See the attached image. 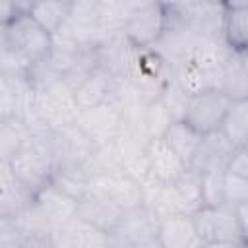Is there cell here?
I'll return each instance as SVG.
<instances>
[{"mask_svg":"<svg viewBox=\"0 0 248 248\" xmlns=\"http://www.w3.org/2000/svg\"><path fill=\"white\" fill-rule=\"evenodd\" d=\"M124 211L114 205L108 198L103 196H95V194H85L79 202H78V215L81 221L93 225L95 229L110 234L116 225L120 223Z\"/></svg>","mask_w":248,"mask_h":248,"instance_id":"4fadbf2b","label":"cell"},{"mask_svg":"<svg viewBox=\"0 0 248 248\" xmlns=\"http://www.w3.org/2000/svg\"><path fill=\"white\" fill-rule=\"evenodd\" d=\"M157 242L161 248H198L200 240L192 215L170 213L157 217Z\"/></svg>","mask_w":248,"mask_h":248,"instance_id":"30bf717a","label":"cell"},{"mask_svg":"<svg viewBox=\"0 0 248 248\" xmlns=\"http://www.w3.org/2000/svg\"><path fill=\"white\" fill-rule=\"evenodd\" d=\"M223 198L225 205H240L248 202V178L225 172L223 176Z\"/></svg>","mask_w":248,"mask_h":248,"instance_id":"83f0119b","label":"cell"},{"mask_svg":"<svg viewBox=\"0 0 248 248\" xmlns=\"http://www.w3.org/2000/svg\"><path fill=\"white\" fill-rule=\"evenodd\" d=\"M221 39L229 50H246L248 2H225L221 16Z\"/></svg>","mask_w":248,"mask_h":248,"instance_id":"5bb4252c","label":"cell"},{"mask_svg":"<svg viewBox=\"0 0 248 248\" xmlns=\"http://www.w3.org/2000/svg\"><path fill=\"white\" fill-rule=\"evenodd\" d=\"M234 217H236V223L240 227V231L244 234H248V219H246V211H248V202L246 203H240V205H234Z\"/></svg>","mask_w":248,"mask_h":248,"instance_id":"1f68e13d","label":"cell"},{"mask_svg":"<svg viewBox=\"0 0 248 248\" xmlns=\"http://www.w3.org/2000/svg\"><path fill=\"white\" fill-rule=\"evenodd\" d=\"M10 170L19 186L31 196L50 184L54 172L52 153V132L50 130H29V136L10 159Z\"/></svg>","mask_w":248,"mask_h":248,"instance_id":"7a4b0ae2","label":"cell"},{"mask_svg":"<svg viewBox=\"0 0 248 248\" xmlns=\"http://www.w3.org/2000/svg\"><path fill=\"white\" fill-rule=\"evenodd\" d=\"M114 83H116V76H114L110 70H107L105 66L97 64V66L74 87V97H76V103H78L79 110L108 101L110 95H112Z\"/></svg>","mask_w":248,"mask_h":248,"instance_id":"7c38bea8","label":"cell"},{"mask_svg":"<svg viewBox=\"0 0 248 248\" xmlns=\"http://www.w3.org/2000/svg\"><path fill=\"white\" fill-rule=\"evenodd\" d=\"M219 134L234 147H246L248 143V99L232 101L221 126Z\"/></svg>","mask_w":248,"mask_h":248,"instance_id":"d6986e66","label":"cell"},{"mask_svg":"<svg viewBox=\"0 0 248 248\" xmlns=\"http://www.w3.org/2000/svg\"><path fill=\"white\" fill-rule=\"evenodd\" d=\"M172 122L174 120H172L169 108L163 105V101L159 97H153L145 103V107H143V132H145L147 141L161 140Z\"/></svg>","mask_w":248,"mask_h":248,"instance_id":"603a6c76","label":"cell"},{"mask_svg":"<svg viewBox=\"0 0 248 248\" xmlns=\"http://www.w3.org/2000/svg\"><path fill=\"white\" fill-rule=\"evenodd\" d=\"M14 180H16V178H14L12 170H10V165L4 163V161H0V190L6 188L8 184H12Z\"/></svg>","mask_w":248,"mask_h":248,"instance_id":"d6a6232c","label":"cell"},{"mask_svg":"<svg viewBox=\"0 0 248 248\" xmlns=\"http://www.w3.org/2000/svg\"><path fill=\"white\" fill-rule=\"evenodd\" d=\"M6 56V27H0V68Z\"/></svg>","mask_w":248,"mask_h":248,"instance_id":"e575fe53","label":"cell"},{"mask_svg":"<svg viewBox=\"0 0 248 248\" xmlns=\"http://www.w3.org/2000/svg\"><path fill=\"white\" fill-rule=\"evenodd\" d=\"M232 153H234V147L219 132L207 134V136H203V140L190 163V169H194L196 172L225 170Z\"/></svg>","mask_w":248,"mask_h":248,"instance_id":"2e32d148","label":"cell"},{"mask_svg":"<svg viewBox=\"0 0 248 248\" xmlns=\"http://www.w3.org/2000/svg\"><path fill=\"white\" fill-rule=\"evenodd\" d=\"M221 89L232 99H248V60L246 50H229L223 66Z\"/></svg>","mask_w":248,"mask_h":248,"instance_id":"e0dca14e","label":"cell"},{"mask_svg":"<svg viewBox=\"0 0 248 248\" xmlns=\"http://www.w3.org/2000/svg\"><path fill=\"white\" fill-rule=\"evenodd\" d=\"M223 176L225 170H205L200 172V194L203 207H221L225 205L223 198Z\"/></svg>","mask_w":248,"mask_h":248,"instance_id":"4316f807","label":"cell"},{"mask_svg":"<svg viewBox=\"0 0 248 248\" xmlns=\"http://www.w3.org/2000/svg\"><path fill=\"white\" fill-rule=\"evenodd\" d=\"M147 155H149V176L159 186L172 184L184 170L186 165L165 145L163 140H153L147 143Z\"/></svg>","mask_w":248,"mask_h":248,"instance_id":"9a60e30c","label":"cell"},{"mask_svg":"<svg viewBox=\"0 0 248 248\" xmlns=\"http://www.w3.org/2000/svg\"><path fill=\"white\" fill-rule=\"evenodd\" d=\"M50 184L64 192L66 196L79 202L87 194L89 174L81 167H56L50 178Z\"/></svg>","mask_w":248,"mask_h":248,"instance_id":"7402d4cb","label":"cell"},{"mask_svg":"<svg viewBox=\"0 0 248 248\" xmlns=\"http://www.w3.org/2000/svg\"><path fill=\"white\" fill-rule=\"evenodd\" d=\"M33 202L41 211L43 219L46 221L48 229L64 225L78 215V202L66 196L64 192H60L58 188H54L52 184H46L45 188H41L33 196Z\"/></svg>","mask_w":248,"mask_h":248,"instance_id":"8fae6325","label":"cell"},{"mask_svg":"<svg viewBox=\"0 0 248 248\" xmlns=\"http://www.w3.org/2000/svg\"><path fill=\"white\" fill-rule=\"evenodd\" d=\"M29 2H4L0 0V27L12 23L21 12H27Z\"/></svg>","mask_w":248,"mask_h":248,"instance_id":"4dcf8cb0","label":"cell"},{"mask_svg":"<svg viewBox=\"0 0 248 248\" xmlns=\"http://www.w3.org/2000/svg\"><path fill=\"white\" fill-rule=\"evenodd\" d=\"M93 141L76 126H64L52 132V153L56 167H81L93 151Z\"/></svg>","mask_w":248,"mask_h":248,"instance_id":"52a82bcc","label":"cell"},{"mask_svg":"<svg viewBox=\"0 0 248 248\" xmlns=\"http://www.w3.org/2000/svg\"><path fill=\"white\" fill-rule=\"evenodd\" d=\"M174 192L178 194L184 211L188 215H194L202 207V194H200V172L186 167V170L172 182Z\"/></svg>","mask_w":248,"mask_h":248,"instance_id":"d4e9b609","label":"cell"},{"mask_svg":"<svg viewBox=\"0 0 248 248\" xmlns=\"http://www.w3.org/2000/svg\"><path fill=\"white\" fill-rule=\"evenodd\" d=\"M27 136H29V128L21 120L12 118L0 122V161L10 163V159L16 155V151L21 147Z\"/></svg>","mask_w":248,"mask_h":248,"instance_id":"484cf974","label":"cell"},{"mask_svg":"<svg viewBox=\"0 0 248 248\" xmlns=\"http://www.w3.org/2000/svg\"><path fill=\"white\" fill-rule=\"evenodd\" d=\"M225 172L236 174V176H244L248 178V149L246 147H238L234 149V153L231 155Z\"/></svg>","mask_w":248,"mask_h":248,"instance_id":"f546056e","label":"cell"},{"mask_svg":"<svg viewBox=\"0 0 248 248\" xmlns=\"http://www.w3.org/2000/svg\"><path fill=\"white\" fill-rule=\"evenodd\" d=\"M50 244L52 248H110V234L74 217L50 229Z\"/></svg>","mask_w":248,"mask_h":248,"instance_id":"9c48e42d","label":"cell"},{"mask_svg":"<svg viewBox=\"0 0 248 248\" xmlns=\"http://www.w3.org/2000/svg\"><path fill=\"white\" fill-rule=\"evenodd\" d=\"M157 234V215L141 205L138 209L126 211L110 232V246H132L153 240Z\"/></svg>","mask_w":248,"mask_h":248,"instance_id":"ba28073f","label":"cell"},{"mask_svg":"<svg viewBox=\"0 0 248 248\" xmlns=\"http://www.w3.org/2000/svg\"><path fill=\"white\" fill-rule=\"evenodd\" d=\"M35 118L39 130L56 132L64 126L76 124L79 107L74 97V89L64 81L56 79L43 89H35Z\"/></svg>","mask_w":248,"mask_h":248,"instance_id":"3957f363","label":"cell"},{"mask_svg":"<svg viewBox=\"0 0 248 248\" xmlns=\"http://www.w3.org/2000/svg\"><path fill=\"white\" fill-rule=\"evenodd\" d=\"M50 48L52 35L27 12H21L6 25V56L0 72L6 76H25L31 66L48 58Z\"/></svg>","mask_w":248,"mask_h":248,"instance_id":"6da1fadb","label":"cell"},{"mask_svg":"<svg viewBox=\"0 0 248 248\" xmlns=\"http://www.w3.org/2000/svg\"><path fill=\"white\" fill-rule=\"evenodd\" d=\"M72 2H29L27 14L50 35H54L68 19Z\"/></svg>","mask_w":248,"mask_h":248,"instance_id":"ffe728a7","label":"cell"},{"mask_svg":"<svg viewBox=\"0 0 248 248\" xmlns=\"http://www.w3.org/2000/svg\"><path fill=\"white\" fill-rule=\"evenodd\" d=\"M167 31V10L163 2H138L122 23L120 35L136 48H153Z\"/></svg>","mask_w":248,"mask_h":248,"instance_id":"277c9868","label":"cell"},{"mask_svg":"<svg viewBox=\"0 0 248 248\" xmlns=\"http://www.w3.org/2000/svg\"><path fill=\"white\" fill-rule=\"evenodd\" d=\"M232 99L223 89H205L188 97L182 118L188 126H192L202 136L219 132V126L231 107Z\"/></svg>","mask_w":248,"mask_h":248,"instance_id":"5b68a950","label":"cell"},{"mask_svg":"<svg viewBox=\"0 0 248 248\" xmlns=\"http://www.w3.org/2000/svg\"><path fill=\"white\" fill-rule=\"evenodd\" d=\"M202 248H246V244H238V242H209V244H202Z\"/></svg>","mask_w":248,"mask_h":248,"instance_id":"836d02e7","label":"cell"},{"mask_svg":"<svg viewBox=\"0 0 248 248\" xmlns=\"http://www.w3.org/2000/svg\"><path fill=\"white\" fill-rule=\"evenodd\" d=\"M76 126L93 141V145L116 141L124 134L120 110L110 101H105L89 108H81L76 118Z\"/></svg>","mask_w":248,"mask_h":248,"instance_id":"8992f818","label":"cell"},{"mask_svg":"<svg viewBox=\"0 0 248 248\" xmlns=\"http://www.w3.org/2000/svg\"><path fill=\"white\" fill-rule=\"evenodd\" d=\"M83 170L89 176L95 174H116L122 170V157L116 147V141L95 145L89 159L83 165Z\"/></svg>","mask_w":248,"mask_h":248,"instance_id":"44dd1931","label":"cell"},{"mask_svg":"<svg viewBox=\"0 0 248 248\" xmlns=\"http://www.w3.org/2000/svg\"><path fill=\"white\" fill-rule=\"evenodd\" d=\"M33 203V196L19 186L16 180L0 190V217L8 221H16L29 205Z\"/></svg>","mask_w":248,"mask_h":248,"instance_id":"cb8c5ba5","label":"cell"},{"mask_svg":"<svg viewBox=\"0 0 248 248\" xmlns=\"http://www.w3.org/2000/svg\"><path fill=\"white\" fill-rule=\"evenodd\" d=\"M16 118V79L0 72V122Z\"/></svg>","mask_w":248,"mask_h":248,"instance_id":"f1b7e54d","label":"cell"},{"mask_svg":"<svg viewBox=\"0 0 248 248\" xmlns=\"http://www.w3.org/2000/svg\"><path fill=\"white\" fill-rule=\"evenodd\" d=\"M161 140L165 141V145L186 167H190V163H192V159H194V155H196V151H198L203 136L200 132H196L192 126H188L184 120H174L167 128V132H165V136Z\"/></svg>","mask_w":248,"mask_h":248,"instance_id":"ac0fdd59","label":"cell"}]
</instances>
